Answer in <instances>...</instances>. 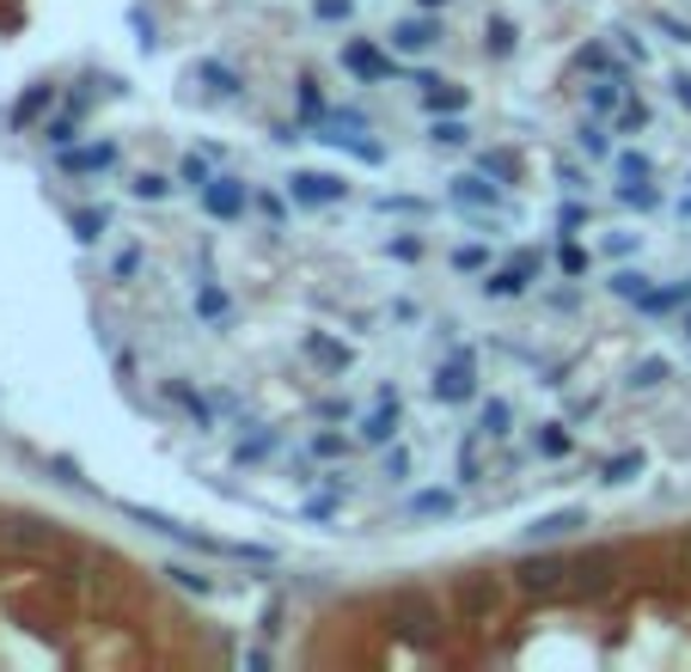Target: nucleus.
I'll return each mask as SVG.
<instances>
[{"label": "nucleus", "instance_id": "f257e3e1", "mask_svg": "<svg viewBox=\"0 0 691 672\" xmlns=\"http://www.w3.org/2000/svg\"><path fill=\"white\" fill-rule=\"evenodd\" d=\"M123 514H129V520H135V526H147V532H160V538H178V544H196V551H226V544L202 538V532H196V526H184V520L160 514V508H141V501H123Z\"/></svg>", "mask_w": 691, "mask_h": 672}, {"label": "nucleus", "instance_id": "f03ea898", "mask_svg": "<svg viewBox=\"0 0 691 672\" xmlns=\"http://www.w3.org/2000/svg\"><path fill=\"white\" fill-rule=\"evenodd\" d=\"M453 606H459V618H466V623H483V618H496L502 594H496L490 575H459V580H453Z\"/></svg>", "mask_w": 691, "mask_h": 672}, {"label": "nucleus", "instance_id": "7ed1b4c3", "mask_svg": "<svg viewBox=\"0 0 691 672\" xmlns=\"http://www.w3.org/2000/svg\"><path fill=\"white\" fill-rule=\"evenodd\" d=\"M288 196L300 202V209H325V202H343L349 184H343V178H331V172H294Z\"/></svg>", "mask_w": 691, "mask_h": 672}, {"label": "nucleus", "instance_id": "20e7f679", "mask_svg": "<svg viewBox=\"0 0 691 672\" xmlns=\"http://www.w3.org/2000/svg\"><path fill=\"white\" fill-rule=\"evenodd\" d=\"M0 538L13 544V551H62V532L50 526V520H7V526H0Z\"/></svg>", "mask_w": 691, "mask_h": 672}, {"label": "nucleus", "instance_id": "39448f33", "mask_svg": "<svg viewBox=\"0 0 691 672\" xmlns=\"http://www.w3.org/2000/svg\"><path fill=\"white\" fill-rule=\"evenodd\" d=\"M563 575H570V563H557V556H527L514 568V587L520 594H551V587H563Z\"/></svg>", "mask_w": 691, "mask_h": 672}, {"label": "nucleus", "instance_id": "423d86ee", "mask_svg": "<svg viewBox=\"0 0 691 672\" xmlns=\"http://www.w3.org/2000/svg\"><path fill=\"white\" fill-rule=\"evenodd\" d=\"M428 385H435L440 404H466V397L478 392V385H471V355H453L447 367H435V380H428Z\"/></svg>", "mask_w": 691, "mask_h": 672}, {"label": "nucleus", "instance_id": "0eeeda50", "mask_svg": "<svg viewBox=\"0 0 691 672\" xmlns=\"http://www.w3.org/2000/svg\"><path fill=\"white\" fill-rule=\"evenodd\" d=\"M202 209H209L214 221H240V214H245V184H240V178H209Z\"/></svg>", "mask_w": 691, "mask_h": 672}, {"label": "nucleus", "instance_id": "6e6552de", "mask_svg": "<svg viewBox=\"0 0 691 672\" xmlns=\"http://www.w3.org/2000/svg\"><path fill=\"white\" fill-rule=\"evenodd\" d=\"M532 276H539V257H532V250H527V257H514V264H508V269H496V276H483V294H490V300H514V294L527 288Z\"/></svg>", "mask_w": 691, "mask_h": 672}, {"label": "nucleus", "instance_id": "1a4fd4ad", "mask_svg": "<svg viewBox=\"0 0 691 672\" xmlns=\"http://www.w3.org/2000/svg\"><path fill=\"white\" fill-rule=\"evenodd\" d=\"M343 67H349L355 79H392V74H398V62H392V55H380L373 43H343Z\"/></svg>", "mask_w": 691, "mask_h": 672}, {"label": "nucleus", "instance_id": "9d476101", "mask_svg": "<svg viewBox=\"0 0 691 672\" xmlns=\"http://www.w3.org/2000/svg\"><path fill=\"white\" fill-rule=\"evenodd\" d=\"M117 166V147L98 141V147H62V172H110Z\"/></svg>", "mask_w": 691, "mask_h": 672}, {"label": "nucleus", "instance_id": "9b49d317", "mask_svg": "<svg viewBox=\"0 0 691 672\" xmlns=\"http://www.w3.org/2000/svg\"><path fill=\"white\" fill-rule=\"evenodd\" d=\"M575 526H587V514H582V508H563V514H539V520H532L527 538L532 544H551V538H570Z\"/></svg>", "mask_w": 691, "mask_h": 672}, {"label": "nucleus", "instance_id": "f8f14e48", "mask_svg": "<svg viewBox=\"0 0 691 672\" xmlns=\"http://www.w3.org/2000/svg\"><path fill=\"white\" fill-rule=\"evenodd\" d=\"M440 43V25H428V19H404V25H392V50L404 55H423Z\"/></svg>", "mask_w": 691, "mask_h": 672}, {"label": "nucleus", "instance_id": "ddd939ff", "mask_svg": "<svg viewBox=\"0 0 691 672\" xmlns=\"http://www.w3.org/2000/svg\"><path fill=\"white\" fill-rule=\"evenodd\" d=\"M398 435V397H380V409H373L368 423H361V440H373V447H386V440Z\"/></svg>", "mask_w": 691, "mask_h": 672}, {"label": "nucleus", "instance_id": "4468645a", "mask_svg": "<svg viewBox=\"0 0 691 672\" xmlns=\"http://www.w3.org/2000/svg\"><path fill=\"white\" fill-rule=\"evenodd\" d=\"M392 618H398L411 636H428V630H435V611H428V599H416V594H398V599H392Z\"/></svg>", "mask_w": 691, "mask_h": 672}, {"label": "nucleus", "instance_id": "2eb2a0df", "mask_svg": "<svg viewBox=\"0 0 691 672\" xmlns=\"http://www.w3.org/2000/svg\"><path fill=\"white\" fill-rule=\"evenodd\" d=\"M306 355L319 361V367H331V373H343L349 367V343H331V337H325V330H306Z\"/></svg>", "mask_w": 691, "mask_h": 672}, {"label": "nucleus", "instance_id": "dca6fc26", "mask_svg": "<svg viewBox=\"0 0 691 672\" xmlns=\"http://www.w3.org/2000/svg\"><path fill=\"white\" fill-rule=\"evenodd\" d=\"M453 202H466V209H502V190L483 184V178H453Z\"/></svg>", "mask_w": 691, "mask_h": 672}, {"label": "nucleus", "instance_id": "f3484780", "mask_svg": "<svg viewBox=\"0 0 691 672\" xmlns=\"http://www.w3.org/2000/svg\"><path fill=\"white\" fill-rule=\"evenodd\" d=\"M423 105L435 110V117L440 110L453 117V110H466V86H453V79H423Z\"/></svg>", "mask_w": 691, "mask_h": 672}, {"label": "nucleus", "instance_id": "a211bd4d", "mask_svg": "<svg viewBox=\"0 0 691 672\" xmlns=\"http://www.w3.org/2000/svg\"><path fill=\"white\" fill-rule=\"evenodd\" d=\"M508 428H514V409H508L502 397H490V404H483V416H478V435L508 440Z\"/></svg>", "mask_w": 691, "mask_h": 672}, {"label": "nucleus", "instance_id": "6ab92c4d", "mask_svg": "<svg viewBox=\"0 0 691 672\" xmlns=\"http://www.w3.org/2000/svg\"><path fill=\"white\" fill-rule=\"evenodd\" d=\"M166 397H172L178 409H190V416H196V428H209V423H214V416H209V397H202V392H190L184 380H172V385H166Z\"/></svg>", "mask_w": 691, "mask_h": 672}, {"label": "nucleus", "instance_id": "aec40b11", "mask_svg": "<svg viewBox=\"0 0 691 672\" xmlns=\"http://www.w3.org/2000/svg\"><path fill=\"white\" fill-rule=\"evenodd\" d=\"M428 141H435V147H466V141H471V129H466V122H459V117H435V129H428Z\"/></svg>", "mask_w": 691, "mask_h": 672}, {"label": "nucleus", "instance_id": "412c9836", "mask_svg": "<svg viewBox=\"0 0 691 672\" xmlns=\"http://www.w3.org/2000/svg\"><path fill=\"white\" fill-rule=\"evenodd\" d=\"M661 380H667V361L661 355H642L637 367H630V385H637V392H655Z\"/></svg>", "mask_w": 691, "mask_h": 672}, {"label": "nucleus", "instance_id": "4be33fe9", "mask_svg": "<svg viewBox=\"0 0 691 672\" xmlns=\"http://www.w3.org/2000/svg\"><path fill=\"white\" fill-rule=\"evenodd\" d=\"M612 294H618V300H649V276H637V269H618V276H612Z\"/></svg>", "mask_w": 691, "mask_h": 672}, {"label": "nucleus", "instance_id": "5701e85b", "mask_svg": "<svg viewBox=\"0 0 691 672\" xmlns=\"http://www.w3.org/2000/svg\"><path fill=\"white\" fill-rule=\"evenodd\" d=\"M630 477H642V452H618V459H606V483H630Z\"/></svg>", "mask_w": 691, "mask_h": 672}, {"label": "nucleus", "instance_id": "b1692460", "mask_svg": "<svg viewBox=\"0 0 691 672\" xmlns=\"http://www.w3.org/2000/svg\"><path fill=\"white\" fill-rule=\"evenodd\" d=\"M618 172H625V184H642V178H655V159L649 153H618Z\"/></svg>", "mask_w": 691, "mask_h": 672}, {"label": "nucleus", "instance_id": "393cba45", "mask_svg": "<svg viewBox=\"0 0 691 672\" xmlns=\"http://www.w3.org/2000/svg\"><path fill=\"white\" fill-rule=\"evenodd\" d=\"M539 452H545V459H563V452H570V435H563V423H545V428H539Z\"/></svg>", "mask_w": 691, "mask_h": 672}, {"label": "nucleus", "instance_id": "a878e982", "mask_svg": "<svg viewBox=\"0 0 691 672\" xmlns=\"http://www.w3.org/2000/svg\"><path fill=\"white\" fill-rule=\"evenodd\" d=\"M587 110H618V79H599V86H587Z\"/></svg>", "mask_w": 691, "mask_h": 672}, {"label": "nucleus", "instance_id": "bb28decb", "mask_svg": "<svg viewBox=\"0 0 691 672\" xmlns=\"http://www.w3.org/2000/svg\"><path fill=\"white\" fill-rule=\"evenodd\" d=\"M411 514H453V495L447 489H423V495L411 501Z\"/></svg>", "mask_w": 691, "mask_h": 672}, {"label": "nucleus", "instance_id": "cd10ccee", "mask_svg": "<svg viewBox=\"0 0 691 672\" xmlns=\"http://www.w3.org/2000/svg\"><path fill=\"white\" fill-rule=\"evenodd\" d=\"M135 196H141V202H160V196H172V184H166V178L160 172H141V178H135Z\"/></svg>", "mask_w": 691, "mask_h": 672}, {"label": "nucleus", "instance_id": "c85d7f7f", "mask_svg": "<svg viewBox=\"0 0 691 672\" xmlns=\"http://www.w3.org/2000/svg\"><path fill=\"white\" fill-rule=\"evenodd\" d=\"M196 74H202V79H209L214 93H240V79L226 74V67H221V62H196Z\"/></svg>", "mask_w": 691, "mask_h": 672}, {"label": "nucleus", "instance_id": "c756f323", "mask_svg": "<svg viewBox=\"0 0 691 672\" xmlns=\"http://www.w3.org/2000/svg\"><path fill=\"white\" fill-rule=\"evenodd\" d=\"M178 178H184L190 190H209V178H214V172H209V159H196V153H190V159H184V172H178Z\"/></svg>", "mask_w": 691, "mask_h": 672}, {"label": "nucleus", "instance_id": "7c9ffc66", "mask_svg": "<svg viewBox=\"0 0 691 672\" xmlns=\"http://www.w3.org/2000/svg\"><path fill=\"white\" fill-rule=\"evenodd\" d=\"M618 202H630V209H655L661 196H655V190H649V178H642V184H625V190H618Z\"/></svg>", "mask_w": 691, "mask_h": 672}, {"label": "nucleus", "instance_id": "2f4dec72", "mask_svg": "<svg viewBox=\"0 0 691 672\" xmlns=\"http://www.w3.org/2000/svg\"><path fill=\"white\" fill-rule=\"evenodd\" d=\"M74 233L98 238V233H105V209H81V214H74Z\"/></svg>", "mask_w": 691, "mask_h": 672}, {"label": "nucleus", "instance_id": "473e14b6", "mask_svg": "<svg viewBox=\"0 0 691 672\" xmlns=\"http://www.w3.org/2000/svg\"><path fill=\"white\" fill-rule=\"evenodd\" d=\"M483 178H502V184H514V159H508V153H483Z\"/></svg>", "mask_w": 691, "mask_h": 672}, {"label": "nucleus", "instance_id": "72a5a7b5", "mask_svg": "<svg viewBox=\"0 0 691 672\" xmlns=\"http://www.w3.org/2000/svg\"><path fill=\"white\" fill-rule=\"evenodd\" d=\"M557 264H563V276H587V250H582V245H575V238H570V245H563V257H557Z\"/></svg>", "mask_w": 691, "mask_h": 672}, {"label": "nucleus", "instance_id": "f704fd0d", "mask_svg": "<svg viewBox=\"0 0 691 672\" xmlns=\"http://www.w3.org/2000/svg\"><path fill=\"white\" fill-rule=\"evenodd\" d=\"M483 43H490L496 55H508V50H514V25H508V19H496V25H490V38H483Z\"/></svg>", "mask_w": 691, "mask_h": 672}, {"label": "nucleus", "instance_id": "c9c22d12", "mask_svg": "<svg viewBox=\"0 0 691 672\" xmlns=\"http://www.w3.org/2000/svg\"><path fill=\"white\" fill-rule=\"evenodd\" d=\"M196 312H202V318H221V312H226V294H221V288H202V294H196Z\"/></svg>", "mask_w": 691, "mask_h": 672}, {"label": "nucleus", "instance_id": "e433bc0d", "mask_svg": "<svg viewBox=\"0 0 691 672\" xmlns=\"http://www.w3.org/2000/svg\"><path fill=\"white\" fill-rule=\"evenodd\" d=\"M453 264H459V269H483V264H490V250H483V245H459V250H453Z\"/></svg>", "mask_w": 691, "mask_h": 672}, {"label": "nucleus", "instance_id": "4c0bfd02", "mask_svg": "<svg viewBox=\"0 0 691 672\" xmlns=\"http://www.w3.org/2000/svg\"><path fill=\"white\" fill-rule=\"evenodd\" d=\"M43 105H50V86H38V93H25V98H19V122H31V117H38Z\"/></svg>", "mask_w": 691, "mask_h": 672}, {"label": "nucleus", "instance_id": "58836bf2", "mask_svg": "<svg viewBox=\"0 0 691 672\" xmlns=\"http://www.w3.org/2000/svg\"><path fill=\"white\" fill-rule=\"evenodd\" d=\"M172 580H178V587H190V594H209V587H214V580L196 575V568H172Z\"/></svg>", "mask_w": 691, "mask_h": 672}, {"label": "nucleus", "instance_id": "ea45409f", "mask_svg": "<svg viewBox=\"0 0 691 672\" xmlns=\"http://www.w3.org/2000/svg\"><path fill=\"white\" fill-rule=\"evenodd\" d=\"M618 129H630V135H637V129H649V105H625V117H618Z\"/></svg>", "mask_w": 691, "mask_h": 672}, {"label": "nucleus", "instance_id": "a19ab883", "mask_svg": "<svg viewBox=\"0 0 691 672\" xmlns=\"http://www.w3.org/2000/svg\"><path fill=\"white\" fill-rule=\"evenodd\" d=\"M312 452L319 459H343V435H312Z\"/></svg>", "mask_w": 691, "mask_h": 672}, {"label": "nucleus", "instance_id": "79ce46f5", "mask_svg": "<svg viewBox=\"0 0 691 672\" xmlns=\"http://www.w3.org/2000/svg\"><path fill=\"white\" fill-rule=\"evenodd\" d=\"M575 141H582V153H587V159H606V135H599V129H582Z\"/></svg>", "mask_w": 691, "mask_h": 672}, {"label": "nucleus", "instance_id": "37998d69", "mask_svg": "<svg viewBox=\"0 0 691 672\" xmlns=\"http://www.w3.org/2000/svg\"><path fill=\"white\" fill-rule=\"evenodd\" d=\"M276 447V435H257V440H245L240 447V465H252V459H264V452Z\"/></svg>", "mask_w": 691, "mask_h": 672}, {"label": "nucleus", "instance_id": "c03bdc74", "mask_svg": "<svg viewBox=\"0 0 691 672\" xmlns=\"http://www.w3.org/2000/svg\"><path fill=\"white\" fill-rule=\"evenodd\" d=\"M312 13H319V19H331V25H337V19H349V0H312Z\"/></svg>", "mask_w": 691, "mask_h": 672}, {"label": "nucleus", "instance_id": "a18cd8bd", "mask_svg": "<svg viewBox=\"0 0 691 672\" xmlns=\"http://www.w3.org/2000/svg\"><path fill=\"white\" fill-rule=\"evenodd\" d=\"M655 25L667 31V38H679V43H691V25H679V19H667V13H655Z\"/></svg>", "mask_w": 691, "mask_h": 672}, {"label": "nucleus", "instance_id": "49530a36", "mask_svg": "<svg viewBox=\"0 0 691 672\" xmlns=\"http://www.w3.org/2000/svg\"><path fill=\"white\" fill-rule=\"evenodd\" d=\"M43 135H50L55 147H67V141H74V122H50V129H43Z\"/></svg>", "mask_w": 691, "mask_h": 672}, {"label": "nucleus", "instance_id": "de8ad7c7", "mask_svg": "<svg viewBox=\"0 0 691 672\" xmlns=\"http://www.w3.org/2000/svg\"><path fill=\"white\" fill-rule=\"evenodd\" d=\"M386 477H411V452H392V459H386Z\"/></svg>", "mask_w": 691, "mask_h": 672}, {"label": "nucleus", "instance_id": "09e8293b", "mask_svg": "<svg viewBox=\"0 0 691 672\" xmlns=\"http://www.w3.org/2000/svg\"><path fill=\"white\" fill-rule=\"evenodd\" d=\"M673 98H679V105L691 110V74H679V79H673Z\"/></svg>", "mask_w": 691, "mask_h": 672}, {"label": "nucleus", "instance_id": "8fccbe9b", "mask_svg": "<svg viewBox=\"0 0 691 672\" xmlns=\"http://www.w3.org/2000/svg\"><path fill=\"white\" fill-rule=\"evenodd\" d=\"M423 7H447V0H423Z\"/></svg>", "mask_w": 691, "mask_h": 672}, {"label": "nucleus", "instance_id": "3c124183", "mask_svg": "<svg viewBox=\"0 0 691 672\" xmlns=\"http://www.w3.org/2000/svg\"><path fill=\"white\" fill-rule=\"evenodd\" d=\"M685 337H691V312H685Z\"/></svg>", "mask_w": 691, "mask_h": 672}]
</instances>
